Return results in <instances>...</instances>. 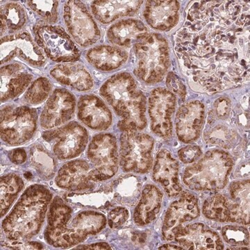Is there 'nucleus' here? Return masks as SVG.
<instances>
[{
    "label": "nucleus",
    "instance_id": "obj_1",
    "mask_svg": "<svg viewBox=\"0 0 250 250\" xmlns=\"http://www.w3.org/2000/svg\"><path fill=\"white\" fill-rule=\"evenodd\" d=\"M174 49L199 89L215 93L239 86L249 80V2L194 1Z\"/></svg>",
    "mask_w": 250,
    "mask_h": 250
},
{
    "label": "nucleus",
    "instance_id": "obj_2",
    "mask_svg": "<svg viewBox=\"0 0 250 250\" xmlns=\"http://www.w3.org/2000/svg\"><path fill=\"white\" fill-rule=\"evenodd\" d=\"M106 218L93 210L80 212L73 216V210L61 197H54L47 214L45 239L57 248H71L82 243L90 235L104 229Z\"/></svg>",
    "mask_w": 250,
    "mask_h": 250
},
{
    "label": "nucleus",
    "instance_id": "obj_3",
    "mask_svg": "<svg viewBox=\"0 0 250 250\" xmlns=\"http://www.w3.org/2000/svg\"><path fill=\"white\" fill-rule=\"evenodd\" d=\"M100 95L121 117L118 127L123 131H139L146 127V98L136 81L126 72L108 79Z\"/></svg>",
    "mask_w": 250,
    "mask_h": 250
},
{
    "label": "nucleus",
    "instance_id": "obj_4",
    "mask_svg": "<svg viewBox=\"0 0 250 250\" xmlns=\"http://www.w3.org/2000/svg\"><path fill=\"white\" fill-rule=\"evenodd\" d=\"M52 200V192L42 185L27 188L1 226L11 241L29 240L40 232Z\"/></svg>",
    "mask_w": 250,
    "mask_h": 250
},
{
    "label": "nucleus",
    "instance_id": "obj_5",
    "mask_svg": "<svg viewBox=\"0 0 250 250\" xmlns=\"http://www.w3.org/2000/svg\"><path fill=\"white\" fill-rule=\"evenodd\" d=\"M233 166L232 158L228 152L208 151L198 162L186 169L184 184L197 191H218L228 184Z\"/></svg>",
    "mask_w": 250,
    "mask_h": 250
},
{
    "label": "nucleus",
    "instance_id": "obj_6",
    "mask_svg": "<svg viewBox=\"0 0 250 250\" xmlns=\"http://www.w3.org/2000/svg\"><path fill=\"white\" fill-rule=\"evenodd\" d=\"M136 66L134 74L148 84L160 82L170 65L168 45L159 34H148L134 44Z\"/></svg>",
    "mask_w": 250,
    "mask_h": 250
},
{
    "label": "nucleus",
    "instance_id": "obj_7",
    "mask_svg": "<svg viewBox=\"0 0 250 250\" xmlns=\"http://www.w3.org/2000/svg\"><path fill=\"white\" fill-rule=\"evenodd\" d=\"M37 111L27 106H6L1 110V139L9 146L27 143L37 128Z\"/></svg>",
    "mask_w": 250,
    "mask_h": 250
},
{
    "label": "nucleus",
    "instance_id": "obj_8",
    "mask_svg": "<svg viewBox=\"0 0 250 250\" xmlns=\"http://www.w3.org/2000/svg\"><path fill=\"white\" fill-rule=\"evenodd\" d=\"M154 139L138 131H123L121 139V165L125 172L146 173L152 168Z\"/></svg>",
    "mask_w": 250,
    "mask_h": 250
},
{
    "label": "nucleus",
    "instance_id": "obj_9",
    "mask_svg": "<svg viewBox=\"0 0 250 250\" xmlns=\"http://www.w3.org/2000/svg\"><path fill=\"white\" fill-rule=\"evenodd\" d=\"M87 157L93 166L90 171L93 182H102L111 179L118 170L116 138L110 134H100L94 136L87 150Z\"/></svg>",
    "mask_w": 250,
    "mask_h": 250
},
{
    "label": "nucleus",
    "instance_id": "obj_10",
    "mask_svg": "<svg viewBox=\"0 0 250 250\" xmlns=\"http://www.w3.org/2000/svg\"><path fill=\"white\" fill-rule=\"evenodd\" d=\"M38 44L51 60L73 62L80 58V51L62 27L38 24L34 28Z\"/></svg>",
    "mask_w": 250,
    "mask_h": 250
},
{
    "label": "nucleus",
    "instance_id": "obj_11",
    "mask_svg": "<svg viewBox=\"0 0 250 250\" xmlns=\"http://www.w3.org/2000/svg\"><path fill=\"white\" fill-rule=\"evenodd\" d=\"M42 139L50 145L54 155L60 160H67L80 156L88 141L87 130L77 122L45 131Z\"/></svg>",
    "mask_w": 250,
    "mask_h": 250
},
{
    "label": "nucleus",
    "instance_id": "obj_12",
    "mask_svg": "<svg viewBox=\"0 0 250 250\" xmlns=\"http://www.w3.org/2000/svg\"><path fill=\"white\" fill-rule=\"evenodd\" d=\"M63 17L70 35L82 47H88L100 40V29L82 1H67L64 6Z\"/></svg>",
    "mask_w": 250,
    "mask_h": 250
},
{
    "label": "nucleus",
    "instance_id": "obj_13",
    "mask_svg": "<svg viewBox=\"0 0 250 250\" xmlns=\"http://www.w3.org/2000/svg\"><path fill=\"white\" fill-rule=\"evenodd\" d=\"M177 99L169 90L158 88L153 90L149 98V114L151 129L163 139L172 136V118L175 111Z\"/></svg>",
    "mask_w": 250,
    "mask_h": 250
},
{
    "label": "nucleus",
    "instance_id": "obj_14",
    "mask_svg": "<svg viewBox=\"0 0 250 250\" xmlns=\"http://www.w3.org/2000/svg\"><path fill=\"white\" fill-rule=\"evenodd\" d=\"M0 45L1 64L16 57L22 59L31 66L41 67L45 63V54L27 32L4 36L1 39Z\"/></svg>",
    "mask_w": 250,
    "mask_h": 250
},
{
    "label": "nucleus",
    "instance_id": "obj_15",
    "mask_svg": "<svg viewBox=\"0 0 250 250\" xmlns=\"http://www.w3.org/2000/svg\"><path fill=\"white\" fill-rule=\"evenodd\" d=\"M75 107L76 99L68 90L63 88L54 90L41 113V126L50 129L65 124L73 116Z\"/></svg>",
    "mask_w": 250,
    "mask_h": 250
},
{
    "label": "nucleus",
    "instance_id": "obj_16",
    "mask_svg": "<svg viewBox=\"0 0 250 250\" xmlns=\"http://www.w3.org/2000/svg\"><path fill=\"white\" fill-rule=\"evenodd\" d=\"M198 200L190 192H184L172 202L164 218L163 236L166 241L174 240V233L186 222L195 220L200 215Z\"/></svg>",
    "mask_w": 250,
    "mask_h": 250
},
{
    "label": "nucleus",
    "instance_id": "obj_17",
    "mask_svg": "<svg viewBox=\"0 0 250 250\" xmlns=\"http://www.w3.org/2000/svg\"><path fill=\"white\" fill-rule=\"evenodd\" d=\"M174 240L186 250H223L221 238L215 231L201 223L182 227L174 233Z\"/></svg>",
    "mask_w": 250,
    "mask_h": 250
},
{
    "label": "nucleus",
    "instance_id": "obj_18",
    "mask_svg": "<svg viewBox=\"0 0 250 250\" xmlns=\"http://www.w3.org/2000/svg\"><path fill=\"white\" fill-rule=\"evenodd\" d=\"M205 106L200 101L189 102L179 108L176 116V132L181 141L194 142L200 137L205 121Z\"/></svg>",
    "mask_w": 250,
    "mask_h": 250
},
{
    "label": "nucleus",
    "instance_id": "obj_19",
    "mask_svg": "<svg viewBox=\"0 0 250 250\" xmlns=\"http://www.w3.org/2000/svg\"><path fill=\"white\" fill-rule=\"evenodd\" d=\"M77 108L79 119L90 129L103 131L111 126V112L98 97L83 95L79 100Z\"/></svg>",
    "mask_w": 250,
    "mask_h": 250
},
{
    "label": "nucleus",
    "instance_id": "obj_20",
    "mask_svg": "<svg viewBox=\"0 0 250 250\" xmlns=\"http://www.w3.org/2000/svg\"><path fill=\"white\" fill-rule=\"evenodd\" d=\"M90 166L86 161L78 159L67 162L59 170L55 179L56 184L61 188L77 191L93 187Z\"/></svg>",
    "mask_w": 250,
    "mask_h": 250
},
{
    "label": "nucleus",
    "instance_id": "obj_21",
    "mask_svg": "<svg viewBox=\"0 0 250 250\" xmlns=\"http://www.w3.org/2000/svg\"><path fill=\"white\" fill-rule=\"evenodd\" d=\"M178 175V162L170 152L162 149L156 156L153 178L161 184L169 197L177 196L182 192Z\"/></svg>",
    "mask_w": 250,
    "mask_h": 250
},
{
    "label": "nucleus",
    "instance_id": "obj_22",
    "mask_svg": "<svg viewBox=\"0 0 250 250\" xmlns=\"http://www.w3.org/2000/svg\"><path fill=\"white\" fill-rule=\"evenodd\" d=\"M179 7L177 1H147L144 17L148 24L156 30L170 31L178 23Z\"/></svg>",
    "mask_w": 250,
    "mask_h": 250
},
{
    "label": "nucleus",
    "instance_id": "obj_23",
    "mask_svg": "<svg viewBox=\"0 0 250 250\" xmlns=\"http://www.w3.org/2000/svg\"><path fill=\"white\" fill-rule=\"evenodd\" d=\"M33 75L22 64L13 63L1 67V102L13 100L25 90Z\"/></svg>",
    "mask_w": 250,
    "mask_h": 250
},
{
    "label": "nucleus",
    "instance_id": "obj_24",
    "mask_svg": "<svg viewBox=\"0 0 250 250\" xmlns=\"http://www.w3.org/2000/svg\"><path fill=\"white\" fill-rule=\"evenodd\" d=\"M51 76L62 84L78 91H87L93 88V80L89 72L80 63L62 64L52 69Z\"/></svg>",
    "mask_w": 250,
    "mask_h": 250
},
{
    "label": "nucleus",
    "instance_id": "obj_25",
    "mask_svg": "<svg viewBox=\"0 0 250 250\" xmlns=\"http://www.w3.org/2000/svg\"><path fill=\"white\" fill-rule=\"evenodd\" d=\"M143 3V1H95L91 4V9L99 22L108 24L121 17L134 16Z\"/></svg>",
    "mask_w": 250,
    "mask_h": 250
},
{
    "label": "nucleus",
    "instance_id": "obj_26",
    "mask_svg": "<svg viewBox=\"0 0 250 250\" xmlns=\"http://www.w3.org/2000/svg\"><path fill=\"white\" fill-rule=\"evenodd\" d=\"M148 34L147 27L139 20L128 19L113 24L108 31L111 43L121 47H129Z\"/></svg>",
    "mask_w": 250,
    "mask_h": 250
},
{
    "label": "nucleus",
    "instance_id": "obj_27",
    "mask_svg": "<svg viewBox=\"0 0 250 250\" xmlns=\"http://www.w3.org/2000/svg\"><path fill=\"white\" fill-rule=\"evenodd\" d=\"M163 193L155 186L149 184L143 189L139 205L135 209V223L146 226L155 220L160 211Z\"/></svg>",
    "mask_w": 250,
    "mask_h": 250
},
{
    "label": "nucleus",
    "instance_id": "obj_28",
    "mask_svg": "<svg viewBox=\"0 0 250 250\" xmlns=\"http://www.w3.org/2000/svg\"><path fill=\"white\" fill-rule=\"evenodd\" d=\"M86 58L95 68L107 72L122 66L127 61L128 54L118 47L100 45L89 49Z\"/></svg>",
    "mask_w": 250,
    "mask_h": 250
},
{
    "label": "nucleus",
    "instance_id": "obj_29",
    "mask_svg": "<svg viewBox=\"0 0 250 250\" xmlns=\"http://www.w3.org/2000/svg\"><path fill=\"white\" fill-rule=\"evenodd\" d=\"M203 214L214 221L239 223L240 218L236 206L231 198L218 194L207 199L203 205Z\"/></svg>",
    "mask_w": 250,
    "mask_h": 250
},
{
    "label": "nucleus",
    "instance_id": "obj_30",
    "mask_svg": "<svg viewBox=\"0 0 250 250\" xmlns=\"http://www.w3.org/2000/svg\"><path fill=\"white\" fill-rule=\"evenodd\" d=\"M26 22L25 11L18 3H7L1 8V36L8 31L20 30Z\"/></svg>",
    "mask_w": 250,
    "mask_h": 250
},
{
    "label": "nucleus",
    "instance_id": "obj_31",
    "mask_svg": "<svg viewBox=\"0 0 250 250\" xmlns=\"http://www.w3.org/2000/svg\"><path fill=\"white\" fill-rule=\"evenodd\" d=\"M230 198L236 205L241 224H250V180L233 182L230 186Z\"/></svg>",
    "mask_w": 250,
    "mask_h": 250
},
{
    "label": "nucleus",
    "instance_id": "obj_32",
    "mask_svg": "<svg viewBox=\"0 0 250 250\" xmlns=\"http://www.w3.org/2000/svg\"><path fill=\"white\" fill-rule=\"evenodd\" d=\"M24 187L22 179L18 174L10 173L1 177V217L11 208Z\"/></svg>",
    "mask_w": 250,
    "mask_h": 250
},
{
    "label": "nucleus",
    "instance_id": "obj_33",
    "mask_svg": "<svg viewBox=\"0 0 250 250\" xmlns=\"http://www.w3.org/2000/svg\"><path fill=\"white\" fill-rule=\"evenodd\" d=\"M52 89L50 81L45 77H41L31 83L24 94V100L29 104H39L45 101Z\"/></svg>",
    "mask_w": 250,
    "mask_h": 250
},
{
    "label": "nucleus",
    "instance_id": "obj_34",
    "mask_svg": "<svg viewBox=\"0 0 250 250\" xmlns=\"http://www.w3.org/2000/svg\"><path fill=\"white\" fill-rule=\"evenodd\" d=\"M224 241L232 246H248L250 233L246 228L236 225H227L222 229Z\"/></svg>",
    "mask_w": 250,
    "mask_h": 250
},
{
    "label": "nucleus",
    "instance_id": "obj_35",
    "mask_svg": "<svg viewBox=\"0 0 250 250\" xmlns=\"http://www.w3.org/2000/svg\"><path fill=\"white\" fill-rule=\"evenodd\" d=\"M29 8L49 23H55L58 18V1H27Z\"/></svg>",
    "mask_w": 250,
    "mask_h": 250
},
{
    "label": "nucleus",
    "instance_id": "obj_36",
    "mask_svg": "<svg viewBox=\"0 0 250 250\" xmlns=\"http://www.w3.org/2000/svg\"><path fill=\"white\" fill-rule=\"evenodd\" d=\"M129 211L123 207H117L110 212L108 223L111 228H118L123 226L129 218Z\"/></svg>",
    "mask_w": 250,
    "mask_h": 250
},
{
    "label": "nucleus",
    "instance_id": "obj_37",
    "mask_svg": "<svg viewBox=\"0 0 250 250\" xmlns=\"http://www.w3.org/2000/svg\"><path fill=\"white\" fill-rule=\"evenodd\" d=\"M202 154L200 147L190 146L182 148L179 151V157L184 164H190L198 160Z\"/></svg>",
    "mask_w": 250,
    "mask_h": 250
},
{
    "label": "nucleus",
    "instance_id": "obj_38",
    "mask_svg": "<svg viewBox=\"0 0 250 250\" xmlns=\"http://www.w3.org/2000/svg\"><path fill=\"white\" fill-rule=\"evenodd\" d=\"M166 84H167V88L170 89V91L177 94L181 98H185L186 95H187V88H186L183 82L177 75L172 72L169 73L167 80H166Z\"/></svg>",
    "mask_w": 250,
    "mask_h": 250
},
{
    "label": "nucleus",
    "instance_id": "obj_39",
    "mask_svg": "<svg viewBox=\"0 0 250 250\" xmlns=\"http://www.w3.org/2000/svg\"><path fill=\"white\" fill-rule=\"evenodd\" d=\"M231 101L227 98L218 99L214 104L215 117L219 120L227 119L231 113Z\"/></svg>",
    "mask_w": 250,
    "mask_h": 250
},
{
    "label": "nucleus",
    "instance_id": "obj_40",
    "mask_svg": "<svg viewBox=\"0 0 250 250\" xmlns=\"http://www.w3.org/2000/svg\"><path fill=\"white\" fill-rule=\"evenodd\" d=\"M14 242V241H13ZM6 248L9 249H28V250H39L42 249V245L39 243H34V242H18L15 241L14 243H11V246L8 245Z\"/></svg>",
    "mask_w": 250,
    "mask_h": 250
},
{
    "label": "nucleus",
    "instance_id": "obj_41",
    "mask_svg": "<svg viewBox=\"0 0 250 250\" xmlns=\"http://www.w3.org/2000/svg\"><path fill=\"white\" fill-rule=\"evenodd\" d=\"M10 158H11V160L14 164H21L25 161L26 158H27V154H26V152L24 149H15L14 152L11 153Z\"/></svg>",
    "mask_w": 250,
    "mask_h": 250
},
{
    "label": "nucleus",
    "instance_id": "obj_42",
    "mask_svg": "<svg viewBox=\"0 0 250 250\" xmlns=\"http://www.w3.org/2000/svg\"><path fill=\"white\" fill-rule=\"evenodd\" d=\"M76 250H111V247L106 243H94L87 246H82L75 248Z\"/></svg>",
    "mask_w": 250,
    "mask_h": 250
},
{
    "label": "nucleus",
    "instance_id": "obj_43",
    "mask_svg": "<svg viewBox=\"0 0 250 250\" xmlns=\"http://www.w3.org/2000/svg\"><path fill=\"white\" fill-rule=\"evenodd\" d=\"M159 250H184V248L182 246L179 247L177 246H173V245H164V246L160 247Z\"/></svg>",
    "mask_w": 250,
    "mask_h": 250
}]
</instances>
